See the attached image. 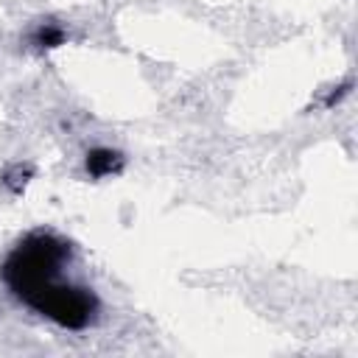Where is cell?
Segmentation results:
<instances>
[{"instance_id":"7a4b0ae2","label":"cell","mask_w":358,"mask_h":358,"mask_svg":"<svg viewBox=\"0 0 358 358\" xmlns=\"http://www.w3.org/2000/svg\"><path fill=\"white\" fill-rule=\"evenodd\" d=\"M22 305H28L39 316L56 322L64 330H84L98 316V296L92 294V288L64 282L62 277L31 291L22 299Z\"/></svg>"},{"instance_id":"8992f818","label":"cell","mask_w":358,"mask_h":358,"mask_svg":"<svg viewBox=\"0 0 358 358\" xmlns=\"http://www.w3.org/2000/svg\"><path fill=\"white\" fill-rule=\"evenodd\" d=\"M347 90H350V81H347V84H341V87H333V90L327 92V98H324V106L330 109L333 103H338V101L347 95Z\"/></svg>"},{"instance_id":"5b68a950","label":"cell","mask_w":358,"mask_h":358,"mask_svg":"<svg viewBox=\"0 0 358 358\" xmlns=\"http://www.w3.org/2000/svg\"><path fill=\"white\" fill-rule=\"evenodd\" d=\"M34 176V168L31 165H22V162H17V165H11L6 173H3V185L11 190V193H22V187L28 185V179Z\"/></svg>"},{"instance_id":"277c9868","label":"cell","mask_w":358,"mask_h":358,"mask_svg":"<svg viewBox=\"0 0 358 358\" xmlns=\"http://www.w3.org/2000/svg\"><path fill=\"white\" fill-rule=\"evenodd\" d=\"M67 39V31L59 25V22H42L34 28L31 34V45L39 48V50H53V48H62Z\"/></svg>"},{"instance_id":"6da1fadb","label":"cell","mask_w":358,"mask_h":358,"mask_svg":"<svg viewBox=\"0 0 358 358\" xmlns=\"http://www.w3.org/2000/svg\"><path fill=\"white\" fill-rule=\"evenodd\" d=\"M70 257L73 249L64 238L53 232H31L8 252V257L0 266V277L6 288L22 302L39 285L59 280Z\"/></svg>"},{"instance_id":"3957f363","label":"cell","mask_w":358,"mask_h":358,"mask_svg":"<svg viewBox=\"0 0 358 358\" xmlns=\"http://www.w3.org/2000/svg\"><path fill=\"white\" fill-rule=\"evenodd\" d=\"M120 168H123V154L115 148H90L84 157V171L92 179L115 176V173H120Z\"/></svg>"}]
</instances>
